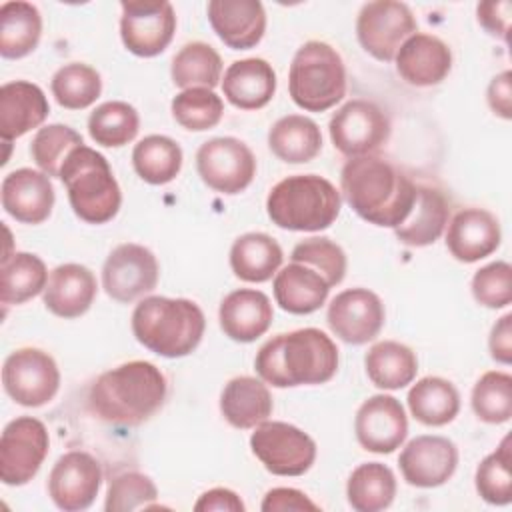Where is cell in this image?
I'll return each instance as SVG.
<instances>
[{"label":"cell","instance_id":"1","mask_svg":"<svg viewBox=\"0 0 512 512\" xmlns=\"http://www.w3.org/2000/svg\"><path fill=\"white\" fill-rule=\"evenodd\" d=\"M168 396L162 370L146 360L124 362L100 374L88 390V410L114 426H140L150 420Z\"/></svg>","mask_w":512,"mask_h":512},{"label":"cell","instance_id":"2","mask_svg":"<svg viewBox=\"0 0 512 512\" xmlns=\"http://www.w3.org/2000/svg\"><path fill=\"white\" fill-rule=\"evenodd\" d=\"M340 186L348 206L368 224L382 228L400 226L416 200V184L374 154L350 158L342 166Z\"/></svg>","mask_w":512,"mask_h":512},{"label":"cell","instance_id":"3","mask_svg":"<svg viewBox=\"0 0 512 512\" xmlns=\"http://www.w3.org/2000/svg\"><path fill=\"white\" fill-rule=\"evenodd\" d=\"M254 368L274 388L324 384L338 370V348L318 328L282 332L262 344Z\"/></svg>","mask_w":512,"mask_h":512},{"label":"cell","instance_id":"4","mask_svg":"<svg viewBox=\"0 0 512 512\" xmlns=\"http://www.w3.org/2000/svg\"><path fill=\"white\" fill-rule=\"evenodd\" d=\"M132 332L150 352L164 358L192 354L202 342L206 318L188 298L146 296L132 312Z\"/></svg>","mask_w":512,"mask_h":512},{"label":"cell","instance_id":"5","mask_svg":"<svg viewBox=\"0 0 512 512\" xmlns=\"http://www.w3.org/2000/svg\"><path fill=\"white\" fill-rule=\"evenodd\" d=\"M342 208L336 186L318 174H294L272 186L266 198L268 218L284 230L320 232L334 224Z\"/></svg>","mask_w":512,"mask_h":512},{"label":"cell","instance_id":"6","mask_svg":"<svg viewBox=\"0 0 512 512\" xmlns=\"http://www.w3.org/2000/svg\"><path fill=\"white\" fill-rule=\"evenodd\" d=\"M60 180L66 186L72 212L88 224L110 222L122 204L118 180L108 160L88 146L70 152L60 168Z\"/></svg>","mask_w":512,"mask_h":512},{"label":"cell","instance_id":"7","mask_svg":"<svg viewBox=\"0 0 512 512\" xmlns=\"http://www.w3.org/2000/svg\"><path fill=\"white\" fill-rule=\"evenodd\" d=\"M288 90L292 102L306 112H324L346 94V66L336 48L310 40L302 44L290 64Z\"/></svg>","mask_w":512,"mask_h":512},{"label":"cell","instance_id":"8","mask_svg":"<svg viewBox=\"0 0 512 512\" xmlns=\"http://www.w3.org/2000/svg\"><path fill=\"white\" fill-rule=\"evenodd\" d=\"M252 454L274 476H302L316 460V442L298 426L264 420L250 436Z\"/></svg>","mask_w":512,"mask_h":512},{"label":"cell","instance_id":"9","mask_svg":"<svg viewBox=\"0 0 512 512\" xmlns=\"http://www.w3.org/2000/svg\"><path fill=\"white\" fill-rule=\"evenodd\" d=\"M334 148L348 156H372L380 150L392 132L386 112L374 102L356 98L334 112L328 124Z\"/></svg>","mask_w":512,"mask_h":512},{"label":"cell","instance_id":"10","mask_svg":"<svg viewBox=\"0 0 512 512\" xmlns=\"http://www.w3.org/2000/svg\"><path fill=\"white\" fill-rule=\"evenodd\" d=\"M2 384L16 404L38 408L56 396L60 388V370L48 352L26 346L14 350L4 360Z\"/></svg>","mask_w":512,"mask_h":512},{"label":"cell","instance_id":"11","mask_svg":"<svg viewBox=\"0 0 512 512\" xmlns=\"http://www.w3.org/2000/svg\"><path fill=\"white\" fill-rule=\"evenodd\" d=\"M418 24L404 2L374 0L366 2L356 18L360 46L380 62L394 60L406 38L416 34Z\"/></svg>","mask_w":512,"mask_h":512},{"label":"cell","instance_id":"12","mask_svg":"<svg viewBox=\"0 0 512 512\" xmlns=\"http://www.w3.org/2000/svg\"><path fill=\"white\" fill-rule=\"evenodd\" d=\"M50 448L46 426L32 416L6 424L0 438V478L6 486L28 484L44 464Z\"/></svg>","mask_w":512,"mask_h":512},{"label":"cell","instance_id":"13","mask_svg":"<svg viewBox=\"0 0 512 512\" xmlns=\"http://www.w3.org/2000/svg\"><path fill=\"white\" fill-rule=\"evenodd\" d=\"M196 170L208 188L222 194H238L252 184L256 158L242 140L218 136L198 148Z\"/></svg>","mask_w":512,"mask_h":512},{"label":"cell","instance_id":"14","mask_svg":"<svg viewBox=\"0 0 512 512\" xmlns=\"http://www.w3.org/2000/svg\"><path fill=\"white\" fill-rule=\"evenodd\" d=\"M120 38L128 52L140 58L162 54L174 38L176 14L166 0L122 2Z\"/></svg>","mask_w":512,"mask_h":512},{"label":"cell","instance_id":"15","mask_svg":"<svg viewBox=\"0 0 512 512\" xmlns=\"http://www.w3.org/2000/svg\"><path fill=\"white\" fill-rule=\"evenodd\" d=\"M160 276V266L152 250L142 244L126 242L116 246L102 266L104 292L122 304H130L150 294Z\"/></svg>","mask_w":512,"mask_h":512},{"label":"cell","instance_id":"16","mask_svg":"<svg viewBox=\"0 0 512 512\" xmlns=\"http://www.w3.org/2000/svg\"><path fill=\"white\" fill-rule=\"evenodd\" d=\"M386 320V310L378 294L368 288H348L332 298L326 322L334 336L352 346L374 340Z\"/></svg>","mask_w":512,"mask_h":512},{"label":"cell","instance_id":"17","mask_svg":"<svg viewBox=\"0 0 512 512\" xmlns=\"http://www.w3.org/2000/svg\"><path fill=\"white\" fill-rule=\"evenodd\" d=\"M100 484V462L84 450H70L62 454L50 470L48 496L56 508L64 512H78L92 506Z\"/></svg>","mask_w":512,"mask_h":512},{"label":"cell","instance_id":"18","mask_svg":"<svg viewBox=\"0 0 512 512\" xmlns=\"http://www.w3.org/2000/svg\"><path fill=\"white\" fill-rule=\"evenodd\" d=\"M358 444L374 454H390L408 436V418L400 400L390 394H374L364 400L354 418Z\"/></svg>","mask_w":512,"mask_h":512},{"label":"cell","instance_id":"19","mask_svg":"<svg viewBox=\"0 0 512 512\" xmlns=\"http://www.w3.org/2000/svg\"><path fill=\"white\" fill-rule=\"evenodd\" d=\"M398 466L402 478L416 488H436L446 484L458 466V448L444 436H416L400 452Z\"/></svg>","mask_w":512,"mask_h":512},{"label":"cell","instance_id":"20","mask_svg":"<svg viewBox=\"0 0 512 512\" xmlns=\"http://www.w3.org/2000/svg\"><path fill=\"white\" fill-rule=\"evenodd\" d=\"M0 194L6 214L22 224H42L56 202L50 176L32 168H18L6 174Z\"/></svg>","mask_w":512,"mask_h":512},{"label":"cell","instance_id":"21","mask_svg":"<svg viewBox=\"0 0 512 512\" xmlns=\"http://www.w3.org/2000/svg\"><path fill=\"white\" fill-rule=\"evenodd\" d=\"M400 78L418 88L440 84L452 70V52L438 36L416 32L404 40L396 56Z\"/></svg>","mask_w":512,"mask_h":512},{"label":"cell","instance_id":"22","mask_svg":"<svg viewBox=\"0 0 512 512\" xmlns=\"http://www.w3.org/2000/svg\"><path fill=\"white\" fill-rule=\"evenodd\" d=\"M498 218L484 208H464L454 214L446 232V248L458 262H478L500 246Z\"/></svg>","mask_w":512,"mask_h":512},{"label":"cell","instance_id":"23","mask_svg":"<svg viewBox=\"0 0 512 512\" xmlns=\"http://www.w3.org/2000/svg\"><path fill=\"white\" fill-rule=\"evenodd\" d=\"M208 20L232 50L254 48L266 32V12L258 0H210Z\"/></svg>","mask_w":512,"mask_h":512},{"label":"cell","instance_id":"24","mask_svg":"<svg viewBox=\"0 0 512 512\" xmlns=\"http://www.w3.org/2000/svg\"><path fill=\"white\" fill-rule=\"evenodd\" d=\"M96 292L98 284L94 272L82 264L68 262L50 272L42 300L46 310H50L54 316L70 320L90 310Z\"/></svg>","mask_w":512,"mask_h":512},{"label":"cell","instance_id":"25","mask_svg":"<svg viewBox=\"0 0 512 512\" xmlns=\"http://www.w3.org/2000/svg\"><path fill=\"white\" fill-rule=\"evenodd\" d=\"M274 310L270 298L254 288H240L224 296L218 310L222 332L234 342H254L272 324Z\"/></svg>","mask_w":512,"mask_h":512},{"label":"cell","instance_id":"26","mask_svg":"<svg viewBox=\"0 0 512 512\" xmlns=\"http://www.w3.org/2000/svg\"><path fill=\"white\" fill-rule=\"evenodd\" d=\"M50 106L40 86L14 80L0 88V136L8 144L38 128L48 118Z\"/></svg>","mask_w":512,"mask_h":512},{"label":"cell","instance_id":"27","mask_svg":"<svg viewBox=\"0 0 512 512\" xmlns=\"http://www.w3.org/2000/svg\"><path fill=\"white\" fill-rule=\"evenodd\" d=\"M220 84L232 106L240 110H258L274 98L276 72L264 58H244L226 68Z\"/></svg>","mask_w":512,"mask_h":512},{"label":"cell","instance_id":"28","mask_svg":"<svg viewBox=\"0 0 512 512\" xmlns=\"http://www.w3.org/2000/svg\"><path fill=\"white\" fill-rule=\"evenodd\" d=\"M272 408L274 402L266 382L254 376L232 378L220 394V412L238 430L256 428L270 418Z\"/></svg>","mask_w":512,"mask_h":512},{"label":"cell","instance_id":"29","mask_svg":"<svg viewBox=\"0 0 512 512\" xmlns=\"http://www.w3.org/2000/svg\"><path fill=\"white\" fill-rule=\"evenodd\" d=\"M328 292V282L300 262H290L274 276L276 304L290 314H312L320 310Z\"/></svg>","mask_w":512,"mask_h":512},{"label":"cell","instance_id":"30","mask_svg":"<svg viewBox=\"0 0 512 512\" xmlns=\"http://www.w3.org/2000/svg\"><path fill=\"white\" fill-rule=\"evenodd\" d=\"M448 224V202L442 192L416 184V200L408 218L394 228L396 238L412 248L434 244Z\"/></svg>","mask_w":512,"mask_h":512},{"label":"cell","instance_id":"31","mask_svg":"<svg viewBox=\"0 0 512 512\" xmlns=\"http://www.w3.org/2000/svg\"><path fill=\"white\" fill-rule=\"evenodd\" d=\"M268 148L286 164H306L322 150V132L318 124L302 114L278 118L268 132Z\"/></svg>","mask_w":512,"mask_h":512},{"label":"cell","instance_id":"32","mask_svg":"<svg viewBox=\"0 0 512 512\" xmlns=\"http://www.w3.org/2000/svg\"><path fill=\"white\" fill-rule=\"evenodd\" d=\"M280 244L264 232H246L230 248V268L244 282L262 284L276 276L282 264Z\"/></svg>","mask_w":512,"mask_h":512},{"label":"cell","instance_id":"33","mask_svg":"<svg viewBox=\"0 0 512 512\" xmlns=\"http://www.w3.org/2000/svg\"><path fill=\"white\" fill-rule=\"evenodd\" d=\"M368 380L382 390H400L416 378L418 358L402 342L382 340L376 342L364 356Z\"/></svg>","mask_w":512,"mask_h":512},{"label":"cell","instance_id":"34","mask_svg":"<svg viewBox=\"0 0 512 512\" xmlns=\"http://www.w3.org/2000/svg\"><path fill=\"white\" fill-rule=\"evenodd\" d=\"M42 16L30 2L10 0L0 6V54L8 60L28 56L40 42Z\"/></svg>","mask_w":512,"mask_h":512},{"label":"cell","instance_id":"35","mask_svg":"<svg viewBox=\"0 0 512 512\" xmlns=\"http://www.w3.org/2000/svg\"><path fill=\"white\" fill-rule=\"evenodd\" d=\"M410 414L424 426H446L460 412L456 386L440 376L420 378L408 392Z\"/></svg>","mask_w":512,"mask_h":512},{"label":"cell","instance_id":"36","mask_svg":"<svg viewBox=\"0 0 512 512\" xmlns=\"http://www.w3.org/2000/svg\"><path fill=\"white\" fill-rule=\"evenodd\" d=\"M48 270L40 256L14 252L2 256L0 266V300L2 304H24L44 292Z\"/></svg>","mask_w":512,"mask_h":512},{"label":"cell","instance_id":"37","mask_svg":"<svg viewBox=\"0 0 512 512\" xmlns=\"http://www.w3.org/2000/svg\"><path fill=\"white\" fill-rule=\"evenodd\" d=\"M396 476L382 462L356 466L346 482L348 504L356 512H380L394 502Z\"/></svg>","mask_w":512,"mask_h":512},{"label":"cell","instance_id":"38","mask_svg":"<svg viewBox=\"0 0 512 512\" xmlns=\"http://www.w3.org/2000/svg\"><path fill=\"white\" fill-rule=\"evenodd\" d=\"M182 148L176 140L150 134L142 138L132 150V166L136 174L154 186H162L172 182L182 170Z\"/></svg>","mask_w":512,"mask_h":512},{"label":"cell","instance_id":"39","mask_svg":"<svg viewBox=\"0 0 512 512\" xmlns=\"http://www.w3.org/2000/svg\"><path fill=\"white\" fill-rule=\"evenodd\" d=\"M170 76L174 86L182 90H214L222 82V58L206 42H188L174 54Z\"/></svg>","mask_w":512,"mask_h":512},{"label":"cell","instance_id":"40","mask_svg":"<svg viewBox=\"0 0 512 512\" xmlns=\"http://www.w3.org/2000/svg\"><path fill=\"white\" fill-rule=\"evenodd\" d=\"M140 116L136 108L122 100L100 104L88 118L90 138L104 148H120L136 138Z\"/></svg>","mask_w":512,"mask_h":512},{"label":"cell","instance_id":"41","mask_svg":"<svg viewBox=\"0 0 512 512\" xmlns=\"http://www.w3.org/2000/svg\"><path fill=\"white\" fill-rule=\"evenodd\" d=\"M50 90L62 108L84 110L98 100L102 92V78L96 68L84 62H70L54 72Z\"/></svg>","mask_w":512,"mask_h":512},{"label":"cell","instance_id":"42","mask_svg":"<svg viewBox=\"0 0 512 512\" xmlns=\"http://www.w3.org/2000/svg\"><path fill=\"white\" fill-rule=\"evenodd\" d=\"M512 452L510 436H506L500 446L488 454L476 468L474 484L480 498L492 506H508L512 502Z\"/></svg>","mask_w":512,"mask_h":512},{"label":"cell","instance_id":"43","mask_svg":"<svg viewBox=\"0 0 512 512\" xmlns=\"http://www.w3.org/2000/svg\"><path fill=\"white\" fill-rule=\"evenodd\" d=\"M472 410L486 424H504L512 416V376L490 370L472 388Z\"/></svg>","mask_w":512,"mask_h":512},{"label":"cell","instance_id":"44","mask_svg":"<svg viewBox=\"0 0 512 512\" xmlns=\"http://www.w3.org/2000/svg\"><path fill=\"white\" fill-rule=\"evenodd\" d=\"M170 110L182 128L190 132H204L222 120L224 102L210 88H188L172 98Z\"/></svg>","mask_w":512,"mask_h":512},{"label":"cell","instance_id":"45","mask_svg":"<svg viewBox=\"0 0 512 512\" xmlns=\"http://www.w3.org/2000/svg\"><path fill=\"white\" fill-rule=\"evenodd\" d=\"M82 136L66 124H48L36 132L30 144V154L40 172L50 178H60V168L70 152L82 146Z\"/></svg>","mask_w":512,"mask_h":512},{"label":"cell","instance_id":"46","mask_svg":"<svg viewBox=\"0 0 512 512\" xmlns=\"http://www.w3.org/2000/svg\"><path fill=\"white\" fill-rule=\"evenodd\" d=\"M290 258L292 262H300L316 270L328 282L330 288L340 284L346 276L348 260L344 250L326 236H312L308 240L298 242Z\"/></svg>","mask_w":512,"mask_h":512},{"label":"cell","instance_id":"47","mask_svg":"<svg viewBox=\"0 0 512 512\" xmlns=\"http://www.w3.org/2000/svg\"><path fill=\"white\" fill-rule=\"evenodd\" d=\"M158 498V488L150 476L142 472L118 474L106 492V512H130L138 508H150Z\"/></svg>","mask_w":512,"mask_h":512},{"label":"cell","instance_id":"48","mask_svg":"<svg viewBox=\"0 0 512 512\" xmlns=\"http://www.w3.org/2000/svg\"><path fill=\"white\" fill-rule=\"evenodd\" d=\"M472 296L480 306L498 310L512 302V266L504 260L490 262L472 276Z\"/></svg>","mask_w":512,"mask_h":512},{"label":"cell","instance_id":"49","mask_svg":"<svg viewBox=\"0 0 512 512\" xmlns=\"http://www.w3.org/2000/svg\"><path fill=\"white\" fill-rule=\"evenodd\" d=\"M478 22L480 26L492 34L508 42V32H510V14H512V4L508 0L500 2H480L476 6Z\"/></svg>","mask_w":512,"mask_h":512},{"label":"cell","instance_id":"50","mask_svg":"<svg viewBox=\"0 0 512 512\" xmlns=\"http://www.w3.org/2000/svg\"><path fill=\"white\" fill-rule=\"evenodd\" d=\"M262 512H286V510H320L316 502H312L304 492L296 488H272L266 492L262 504Z\"/></svg>","mask_w":512,"mask_h":512},{"label":"cell","instance_id":"51","mask_svg":"<svg viewBox=\"0 0 512 512\" xmlns=\"http://www.w3.org/2000/svg\"><path fill=\"white\" fill-rule=\"evenodd\" d=\"M486 98H488L490 110L496 116H500L504 120L512 118V74H510V70H504L490 80Z\"/></svg>","mask_w":512,"mask_h":512},{"label":"cell","instance_id":"52","mask_svg":"<svg viewBox=\"0 0 512 512\" xmlns=\"http://www.w3.org/2000/svg\"><path fill=\"white\" fill-rule=\"evenodd\" d=\"M196 512H210V510H220V512H244L246 506L240 500V496L230 490V488H212L206 490L194 504Z\"/></svg>","mask_w":512,"mask_h":512},{"label":"cell","instance_id":"53","mask_svg":"<svg viewBox=\"0 0 512 512\" xmlns=\"http://www.w3.org/2000/svg\"><path fill=\"white\" fill-rule=\"evenodd\" d=\"M490 356L500 364L512 362V314H504L490 330Z\"/></svg>","mask_w":512,"mask_h":512}]
</instances>
